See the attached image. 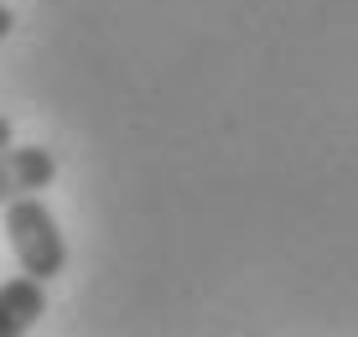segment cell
Here are the masks:
<instances>
[{
    "label": "cell",
    "mask_w": 358,
    "mask_h": 337,
    "mask_svg": "<svg viewBox=\"0 0 358 337\" xmlns=\"http://www.w3.org/2000/svg\"><path fill=\"white\" fill-rule=\"evenodd\" d=\"M42 311H47V280H36V275H10L6 285H0V337H21V332H31L36 322H42Z\"/></svg>",
    "instance_id": "cell-3"
},
{
    "label": "cell",
    "mask_w": 358,
    "mask_h": 337,
    "mask_svg": "<svg viewBox=\"0 0 358 337\" xmlns=\"http://www.w3.org/2000/svg\"><path fill=\"white\" fill-rule=\"evenodd\" d=\"M10 31H16V10H10V6H6V0H0V42H6V36H10Z\"/></svg>",
    "instance_id": "cell-4"
},
{
    "label": "cell",
    "mask_w": 358,
    "mask_h": 337,
    "mask_svg": "<svg viewBox=\"0 0 358 337\" xmlns=\"http://www.w3.org/2000/svg\"><path fill=\"white\" fill-rule=\"evenodd\" d=\"M6 145H10V120L0 115V151H6Z\"/></svg>",
    "instance_id": "cell-5"
},
{
    "label": "cell",
    "mask_w": 358,
    "mask_h": 337,
    "mask_svg": "<svg viewBox=\"0 0 358 337\" xmlns=\"http://www.w3.org/2000/svg\"><path fill=\"white\" fill-rule=\"evenodd\" d=\"M52 177H57V156L47 151V145H6V151H0V208H6L10 197L52 187Z\"/></svg>",
    "instance_id": "cell-2"
},
{
    "label": "cell",
    "mask_w": 358,
    "mask_h": 337,
    "mask_svg": "<svg viewBox=\"0 0 358 337\" xmlns=\"http://www.w3.org/2000/svg\"><path fill=\"white\" fill-rule=\"evenodd\" d=\"M6 239H10V254H16V265L27 270L36 280H57L68 265V239L63 229H57L52 208L42 203V197H10L6 203Z\"/></svg>",
    "instance_id": "cell-1"
}]
</instances>
